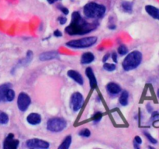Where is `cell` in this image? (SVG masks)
I'll return each instance as SVG.
<instances>
[{
    "instance_id": "6da1fadb",
    "label": "cell",
    "mask_w": 159,
    "mask_h": 149,
    "mask_svg": "<svg viewBox=\"0 0 159 149\" xmlns=\"http://www.w3.org/2000/svg\"><path fill=\"white\" fill-rule=\"evenodd\" d=\"M97 23H89L82 17L79 12L75 11L71 15V22L66 28L65 32L69 35H84L96 29Z\"/></svg>"
},
{
    "instance_id": "7a4b0ae2",
    "label": "cell",
    "mask_w": 159,
    "mask_h": 149,
    "mask_svg": "<svg viewBox=\"0 0 159 149\" xmlns=\"http://www.w3.org/2000/svg\"><path fill=\"white\" fill-rule=\"evenodd\" d=\"M107 8L103 5L96 2H89L84 6L83 12L87 18L101 19L105 16Z\"/></svg>"
},
{
    "instance_id": "3957f363",
    "label": "cell",
    "mask_w": 159,
    "mask_h": 149,
    "mask_svg": "<svg viewBox=\"0 0 159 149\" xmlns=\"http://www.w3.org/2000/svg\"><path fill=\"white\" fill-rule=\"evenodd\" d=\"M142 61V54L138 51L129 53L123 61L122 66L125 71H131L141 65Z\"/></svg>"
},
{
    "instance_id": "277c9868",
    "label": "cell",
    "mask_w": 159,
    "mask_h": 149,
    "mask_svg": "<svg viewBox=\"0 0 159 149\" xmlns=\"http://www.w3.org/2000/svg\"><path fill=\"white\" fill-rule=\"evenodd\" d=\"M97 37H83L77 40H72L67 42L65 43L67 47L74 49H79V48H87L93 46L97 42Z\"/></svg>"
},
{
    "instance_id": "5b68a950",
    "label": "cell",
    "mask_w": 159,
    "mask_h": 149,
    "mask_svg": "<svg viewBox=\"0 0 159 149\" xmlns=\"http://www.w3.org/2000/svg\"><path fill=\"white\" fill-rule=\"evenodd\" d=\"M67 127V121L61 117H54L48 120L47 123V129L51 132H61Z\"/></svg>"
},
{
    "instance_id": "8992f818",
    "label": "cell",
    "mask_w": 159,
    "mask_h": 149,
    "mask_svg": "<svg viewBox=\"0 0 159 149\" xmlns=\"http://www.w3.org/2000/svg\"><path fill=\"white\" fill-rule=\"evenodd\" d=\"M84 103V97L80 93L76 92L74 93L71 96L70 100V105H71V110L74 112H78L80 110Z\"/></svg>"
},
{
    "instance_id": "52a82bcc",
    "label": "cell",
    "mask_w": 159,
    "mask_h": 149,
    "mask_svg": "<svg viewBox=\"0 0 159 149\" xmlns=\"http://www.w3.org/2000/svg\"><path fill=\"white\" fill-rule=\"evenodd\" d=\"M31 103V99L26 93H20L17 98V106L22 112H25Z\"/></svg>"
},
{
    "instance_id": "ba28073f",
    "label": "cell",
    "mask_w": 159,
    "mask_h": 149,
    "mask_svg": "<svg viewBox=\"0 0 159 149\" xmlns=\"http://www.w3.org/2000/svg\"><path fill=\"white\" fill-rule=\"evenodd\" d=\"M26 147L29 148H40V149H47L50 147L49 142L43 140L34 138V139L27 140L26 142Z\"/></svg>"
},
{
    "instance_id": "9c48e42d",
    "label": "cell",
    "mask_w": 159,
    "mask_h": 149,
    "mask_svg": "<svg viewBox=\"0 0 159 149\" xmlns=\"http://www.w3.org/2000/svg\"><path fill=\"white\" fill-rule=\"evenodd\" d=\"M20 141L14 138L13 133H9L5 139L3 147L5 149H16L19 147Z\"/></svg>"
},
{
    "instance_id": "30bf717a",
    "label": "cell",
    "mask_w": 159,
    "mask_h": 149,
    "mask_svg": "<svg viewBox=\"0 0 159 149\" xmlns=\"http://www.w3.org/2000/svg\"><path fill=\"white\" fill-rule=\"evenodd\" d=\"M60 57L58 52L56 51H50L47 52L42 53L39 57V59L41 61H45L52 60V59H58Z\"/></svg>"
},
{
    "instance_id": "8fae6325",
    "label": "cell",
    "mask_w": 159,
    "mask_h": 149,
    "mask_svg": "<svg viewBox=\"0 0 159 149\" xmlns=\"http://www.w3.org/2000/svg\"><path fill=\"white\" fill-rule=\"evenodd\" d=\"M85 74H86V76L88 77L89 80L90 88H96V87H97V79H96V75H95L94 72H93V70L92 69V68L88 67V68L85 69Z\"/></svg>"
},
{
    "instance_id": "7c38bea8",
    "label": "cell",
    "mask_w": 159,
    "mask_h": 149,
    "mask_svg": "<svg viewBox=\"0 0 159 149\" xmlns=\"http://www.w3.org/2000/svg\"><path fill=\"white\" fill-rule=\"evenodd\" d=\"M107 91L109 94L116 96V95L119 94L122 91V89L119 84L116 83V82H110L107 85Z\"/></svg>"
},
{
    "instance_id": "4fadbf2b",
    "label": "cell",
    "mask_w": 159,
    "mask_h": 149,
    "mask_svg": "<svg viewBox=\"0 0 159 149\" xmlns=\"http://www.w3.org/2000/svg\"><path fill=\"white\" fill-rule=\"evenodd\" d=\"M68 77L71 78L72 80H74L76 83L79 84V85H83L84 83V79L82 78V74L78 71H75V70H69L68 71Z\"/></svg>"
},
{
    "instance_id": "5bb4252c",
    "label": "cell",
    "mask_w": 159,
    "mask_h": 149,
    "mask_svg": "<svg viewBox=\"0 0 159 149\" xmlns=\"http://www.w3.org/2000/svg\"><path fill=\"white\" fill-rule=\"evenodd\" d=\"M26 121L31 125H37L41 122V116L37 113H30L26 117Z\"/></svg>"
},
{
    "instance_id": "9a60e30c",
    "label": "cell",
    "mask_w": 159,
    "mask_h": 149,
    "mask_svg": "<svg viewBox=\"0 0 159 149\" xmlns=\"http://www.w3.org/2000/svg\"><path fill=\"white\" fill-rule=\"evenodd\" d=\"M145 10L151 16L153 17L155 20H159V9L158 8L155 7L153 6H151V5H148V6H145Z\"/></svg>"
},
{
    "instance_id": "2e32d148",
    "label": "cell",
    "mask_w": 159,
    "mask_h": 149,
    "mask_svg": "<svg viewBox=\"0 0 159 149\" xmlns=\"http://www.w3.org/2000/svg\"><path fill=\"white\" fill-rule=\"evenodd\" d=\"M94 60L95 56L93 53L85 52L82 55V57H81V63L82 65H88V64L92 63Z\"/></svg>"
},
{
    "instance_id": "e0dca14e",
    "label": "cell",
    "mask_w": 159,
    "mask_h": 149,
    "mask_svg": "<svg viewBox=\"0 0 159 149\" xmlns=\"http://www.w3.org/2000/svg\"><path fill=\"white\" fill-rule=\"evenodd\" d=\"M12 87V84L5 83L3 85H0V102L2 101H6L5 96H6V92L8 88Z\"/></svg>"
},
{
    "instance_id": "ac0fdd59",
    "label": "cell",
    "mask_w": 159,
    "mask_h": 149,
    "mask_svg": "<svg viewBox=\"0 0 159 149\" xmlns=\"http://www.w3.org/2000/svg\"><path fill=\"white\" fill-rule=\"evenodd\" d=\"M128 98H129V93L128 92L124 90V91L121 93L120 96L119 102L120 103L121 106H126L128 104Z\"/></svg>"
},
{
    "instance_id": "d6986e66",
    "label": "cell",
    "mask_w": 159,
    "mask_h": 149,
    "mask_svg": "<svg viewBox=\"0 0 159 149\" xmlns=\"http://www.w3.org/2000/svg\"><path fill=\"white\" fill-rule=\"evenodd\" d=\"M71 135H68L66 138L64 139V141H62L61 144L58 147V149H68L69 148L70 145H71Z\"/></svg>"
},
{
    "instance_id": "ffe728a7",
    "label": "cell",
    "mask_w": 159,
    "mask_h": 149,
    "mask_svg": "<svg viewBox=\"0 0 159 149\" xmlns=\"http://www.w3.org/2000/svg\"><path fill=\"white\" fill-rule=\"evenodd\" d=\"M121 7L125 12L131 13L132 11H133V5L130 2H123L121 3Z\"/></svg>"
},
{
    "instance_id": "44dd1931",
    "label": "cell",
    "mask_w": 159,
    "mask_h": 149,
    "mask_svg": "<svg viewBox=\"0 0 159 149\" xmlns=\"http://www.w3.org/2000/svg\"><path fill=\"white\" fill-rule=\"evenodd\" d=\"M14 98H15V92H14V90H12L11 88H8L6 92V96H5L6 101L12 102L14 99Z\"/></svg>"
},
{
    "instance_id": "7402d4cb",
    "label": "cell",
    "mask_w": 159,
    "mask_h": 149,
    "mask_svg": "<svg viewBox=\"0 0 159 149\" xmlns=\"http://www.w3.org/2000/svg\"><path fill=\"white\" fill-rule=\"evenodd\" d=\"M9 122V116L5 112L0 110V124H6Z\"/></svg>"
},
{
    "instance_id": "603a6c76",
    "label": "cell",
    "mask_w": 159,
    "mask_h": 149,
    "mask_svg": "<svg viewBox=\"0 0 159 149\" xmlns=\"http://www.w3.org/2000/svg\"><path fill=\"white\" fill-rule=\"evenodd\" d=\"M33 58V52L31 51H28L27 53H26V57L24 60L23 61V63H22V65H28L30 62L31 61Z\"/></svg>"
},
{
    "instance_id": "cb8c5ba5",
    "label": "cell",
    "mask_w": 159,
    "mask_h": 149,
    "mask_svg": "<svg viewBox=\"0 0 159 149\" xmlns=\"http://www.w3.org/2000/svg\"><path fill=\"white\" fill-rule=\"evenodd\" d=\"M116 68V65L114 64H110V63H104L103 65V69H105L107 71H115Z\"/></svg>"
},
{
    "instance_id": "d4e9b609",
    "label": "cell",
    "mask_w": 159,
    "mask_h": 149,
    "mask_svg": "<svg viewBox=\"0 0 159 149\" xmlns=\"http://www.w3.org/2000/svg\"><path fill=\"white\" fill-rule=\"evenodd\" d=\"M117 52L119 53V54H120V55H125V54H127V52H128V49H127V47L124 44H121L120 45L119 47L117 48Z\"/></svg>"
},
{
    "instance_id": "484cf974",
    "label": "cell",
    "mask_w": 159,
    "mask_h": 149,
    "mask_svg": "<svg viewBox=\"0 0 159 149\" xmlns=\"http://www.w3.org/2000/svg\"><path fill=\"white\" fill-rule=\"evenodd\" d=\"M102 117V113H101V112H96V113L93 115L92 118H93V122H94L95 124H96V123L99 122V121L101 120Z\"/></svg>"
},
{
    "instance_id": "4316f807",
    "label": "cell",
    "mask_w": 159,
    "mask_h": 149,
    "mask_svg": "<svg viewBox=\"0 0 159 149\" xmlns=\"http://www.w3.org/2000/svg\"><path fill=\"white\" fill-rule=\"evenodd\" d=\"M79 134L81 137H83V138H89L91 135V132L89 130L88 128H84L82 130H80V132L79 133Z\"/></svg>"
},
{
    "instance_id": "83f0119b",
    "label": "cell",
    "mask_w": 159,
    "mask_h": 149,
    "mask_svg": "<svg viewBox=\"0 0 159 149\" xmlns=\"http://www.w3.org/2000/svg\"><path fill=\"white\" fill-rule=\"evenodd\" d=\"M144 134L145 135L146 138H147L148 139V141H150V142L152 143V144H157V143H158V141H157L156 139H155V138H154L153 137H152V135L150 134V133H148L147 131H144Z\"/></svg>"
},
{
    "instance_id": "f1b7e54d",
    "label": "cell",
    "mask_w": 159,
    "mask_h": 149,
    "mask_svg": "<svg viewBox=\"0 0 159 149\" xmlns=\"http://www.w3.org/2000/svg\"><path fill=\"white\" fill-rule=\"evenodd\" d=\"M58 21H59V23H60V24L64 25V24H65V23L67 22V19L64 16H60L58 18Z\"/></svg>"
},
{
    "instance_id": "f546056e",
    "label": "cell",
    "mask_w": 159,
    "mask_h": 149,
    "mask_svg": "<svg viewBox=\"0 0 159 149\" xmlns=\"http://www.w3.org/2000/svg\"><path fill=\"white\" fill-rule=\"evenodd\" d=\"M111 57H112V59H113V61L115 62V63H117L118 59H117V54H116V52L112 53Z\"/></svg>"
},
{
    "instance_id": "4dcf8cb0",
    "label": "cell",
    "mask_w": 159,
    "mask_h": 149,
    "mask_svg": "<svg viewBox=\"0 0 159 149\" xmlns=\"http://www.w3.org/2000/svg\"><path fill=\"white\" fill-rule=\"evenodd\" d=\"M60 9L61 11L65 14V15H68V12H69V11H68V9H67L66 7H63V6H61V7H60Z\"/></svg>"
},
{
    "instance_id": "1f68e13d",
    "label": "cell",
    "mask_w": 159,
    "mask_h": 149,
    "mask_svg": "<svg viewBox=\"0 0 159 149\" xmlns=\"http://www.w3.org/2000/svg\"><path fill=\"white\" fill-rule=\"evenodd\" d=\"M134 142H136L138 144H142V140L139 136H136L134 138Z\"/></svg>"
},
{
    "instance_id": "d6a6232c",
    "label": "cell",
    "mask_w": 159,
    "mask_h": 149,
    "mask_svg": "<svg viewBox=\"0 0 159 149\" xmlns=\"http://www.w3.org/2000/svg\"><path fill=\"white\" fill-rule=\"evenodd\" d=\"M54 35L56 37H60L62 36V34L60 30H58V29H56V30H54Z\"/></svg>"
},
{
    "instance_id": "836d02e7",
    "label": "cell",
    "mask_w": 159,
    "mask_h": 149,
    "mask_svg": "<svg viewBox=\"0 0 159 149\" xmlns=\"http://www.w3.org/2000/svg\"><path fill=\"white\" fill-rule=\"evenodd\" d=\"M109 57H110V54H106V55L103 57V58H102V62H103V63L104 62H107V59H108Z\"/></svg>"
},
{
    "instance_id": "e575fe53",
    "label": "cell",
    "mask_w": 159,
    "mask_h": 149,
    "mask_svg": "<svg viewBox=\"0 0 159 149\" xmlns=\"http://www.w3.org/2000/svg\"><path fill=\"white\" fill-rule=\"evenodd\" d=\"M134 147L135 148H139V144H137L136 142H134Z\"/></svg>"
},
{
    "instance_id": "d590c367",
    "label": "cell",
    "mask_w": 159,
    "mask_h": 149,
    "mask_svg": "<svg viewBox=\"0 0 159 149\" xmlns=\"http://www.w3.org/2000/svg\"><path fill=\"white\" fill-rule=\"evenodd\" d=\"M147 109L148 110V111H149V113H152V107H150V105H147Z\"/></svg>"
},
{
    "instance_id": "8d00e7d4",
    "label": "cell",
    "mask_w": 159,
    "mask_h": 149,
    "mask_svg": "<svg viewBox=\"0 0 159 149\" xmlns=\"http://www.w3.org/2000/svg\"><path fill=\"white\" fill-rule=\"evenodd\" d=\"M47 1H48L49 3H51V4H52V3L55 2L57 1V0H47Z\"/></svg>"
},
{
    "instance_id": "74e56055",
    "label": "cell",
    "mask_w": 159,
    "mask_h": 149,
    "mask_svg": "<svg viewBox=\"0 0 159 149\" xmlns=\"http://www.w3.org/2000/svg\"><path fill=\"white\" fill-rule=\"evenodd\" d=\"M109 28H110V29H115V28H116V26H109Z\"/></svg>"
},
{
    "instance_id": "f35d334b",
    "label": "cell",
    "mask_w": 159,
    "mask_h": 149,
    "mask_svg": "<svg viewBox=\"0 0 159 149\" xmlns=\"http://www.w3.org/2000/svg\"><path fill=\"white\" fill-rule=\"evenodd\" d=\"M158 96H159V90H158Z\"/></svg>"
}]
</instances>
